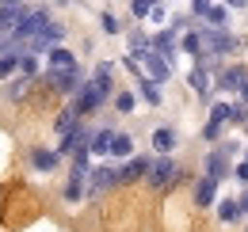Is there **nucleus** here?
<instances>
[{
    "mask_svg": "<svg viewBox=\"0 0 248 232\" xmlns=\"http://www.w3.org/2000/svg\"><path fill=\"white\" fill-rule=\"evenodd\" d=\"M199 34H202V58H229L233 50H237V38L229 34V30H217V27H199Z\"/></svg>",
    "mask_w": 248,
    "mask_h": 232,
    "instance_id": "f257e3e1",
    "label": "nucleus"
},
{
    "mask_svg": "<svg viewBox=\"0 0 248 232\" xmlns=\"http://www.w3.org/2000/svg\"><path fill=\"white\" fill-rule=\"evenodd\" d=\"M111 87L115 84H99V80H84V87L77 91V99H73V107L80 111V115H92L99 111L107 99H111Z\"/></svg>",
    "mask_w": 248,
    "mask_h": 232,
    "instance_id": "f03ea898",
    "label": "nucleus"
},
{
    "mask_svg": "<svg viewBox=\"0 0 248 232\" xmlns=\"http://www.w3.org/2000/svg\"><path fill=\"white\" fill-rule=\"evenodd\" d=\"M130 58H134V54H130ZM138 65H141V76H145V80H153V84H168V76H172V61H164L160 54H153V50H149V54H141Z\"/></svg>",
    "mask_w": 248,
    "mask_h": 232,
    "instance_id": "7ed1b4c3",
    "label": "nucleus"
},
{
    "mask_svg": "<svg viewBox=\"0 0 248 232\" xmlns=\"http://www.w3.org/2000/svg\"><path fill=\"white\" fill-rule=\"evenodd\" d=\"M176 179H180V168L172 164V156H156L153 164H149V175H145V183L156 187V190H160V187H172Z\"/></svg>",
    "mask_w": 248,
    "mask_h": 232,
    "instance_id": "20e7f679",
    "label": "nucleus"
},
{
    "mask_svg": "<svg viewBox=\"0 0 248 232\" xmlns=\"http://www.w3.org/2000/svg\"><path fill=\"white\" fill-rule=\"evenodd\" d=\"M191 12H195L199 19H206V27H217V30H225V19H229V8H225V4H210V0H195V4H191Z\"/></svg>",
    "mask_w": 248,
    "mask_h": 232,
    "instance_id": "39448f33",
    "label": "nucleus"
},
{
    "mask_svg": "<svg viewBox=\"0 0 248 232\" xmlns=\"http://www.w3.org/2000/svg\"><path fill=\"white\" fill-rule=\"evenodd\" d=\"M46 84L54 87V91H62V95L77 99V91L84 87V76H80V69H73V72H46Z\"/></svg>",
    "mask_w": 248,
    "mask_h": 232,
    "instance_id": "423d86ee",
    "label": "nucleus"
},
{
    "mask_svg": "<svg viewBox=\"0 0 248 232\" xmlns=\"http://www.w3.org/2000/svg\"><path fill=\"white\" fill-rule=\"evenodd\" d=\"M245 84H248V69L245 65H225V69L214 76V87H221V91H241Z\"/></svg>",
    "mask_w": 248,
    "mask_h": 232,
    "instance_id": "0eeeda50",
    "label": "nucleus"
},
{
    "mask_svg": "<svg viewBox=\"0 0 248 232\" xmlns=\"http://www.w3.org/2000/svg\"><path fill=\"white\" fill-rule=\"evenodd\" d=\"M73 69H80L73 50L58 46V50H50V54H46V72H73Z\"/></svg>",
    "mask_w": 248,
    "mask_h": 232,
    "instance_id": "6e6552de",
    "label": "nucleus"
},
{
    "mask_svg": "<svg viewBox=\"0 0 248 232\" xmlns=\"http://www.w3.org/2000/svg\"><path fill=\"white\" fill-rule=\"evenodd\" d=\"M119 183V172L115 168H107V164H99V168H92V179H88V194H103V190H111Z\"/></svg>",
    "mask_w": 248,
    "mask_h": 232,
    "instance_id": "1a4fd4ad",
    "label": "nucleus"
},
{
    "mask_svg": "<svg viewBox=\"0 0 248 232\" xmlns=\"http://www.w3.org/2000/svg\"><path fill=\"white\" fill-rule=\"evenodd\" d=\"M206 175H210V179H217V183H221V179H229V175H233V160H229L221 148L206 152Z\"/></svg>",
    "mask_w": 248,
    "mask_h": 232,
    "instance_id": "9d476101",
    "label": "nucleus"
},
{
    "mask_svg": "<svg viewBox=\"0 0 248 232\" xmlns=\"http://www.w3.org/2000/svg\"><path fill=\"white\" fill-rule=\"evenodd\" d=\"M176 50H180V30H176V27L153 34V54H160L164 61H172V54H176Z\"/></svg>",
    "mask_w": 248,
    "mask_h": 232,
    "instance_id": "9b49d317",
    "label": "nucleus"
},
{
    "mask_svg": "<svg viewBox=\"0 0 248 232\" xmlns=\"http://www.w3.org/2000/svg\"><path fill=\"white\" fill-rule=\"evenodd\" d=\"M149 156H134V160H126V168H119V183H138V179H145L149 175Z\"/></svg>",
    "mask_w": 248,
    "mask_h": 232,
    "instance_id": "f8f14e48",
    "label": "nucleus"
},
{
    "mask_svg": "<svg viewBox=\"0 0 248 232\" xmlns=\"http://www.w3.org/2000/svg\"><path fill=\"white\" fill-rule=\"evenodd\" d=\"M80 118H84V115H80V111H77L73 103L65 107L62 115H58V122H54V130H58V137H62V141H65V137H69V133H73V130H80V126H84Z\"/></svg>",
    "mask_w": 248,
    "mask_h": 232,
    "instance_id": "ddd939ff",
    "label": "nucleus"
},
{
    "mask_svg": "<svg viewBox=\"0 0 248 232\" xmlns=\"http://www.w3.org/2000/svg\"><path fill=\"white\" fill-rule=\"evenodd\" d=\"M187 84H191V91H195L199 99H210V95H214V80H210V72H206V69H191Z\"/></svg>",
    "mask_w": 248,
    "mask_h": 232,
    "instance_id": "4468645a",
    "label": "nucleus"
},
{
    "mask_svg": "<svg viewBox=\"0 0 248 232\" xmlns=\"http://www.w3.org/2000/svg\"><path fill=\"white\" fill-rule=\"evenodd\" d=\"M214 194H217V179H210V175H202L199 183H195V205H214Z\"/></svg>",
    "mask_w": 248,
    "mask_h": 232,
    "instance_id": "2eb2a0df",
    "label": "nucleus"
},
{
    "mask_svg": "<svg viewBox=\"0 0 248 232\" xmlns=\"http://www.w3.org/2000/svg\"><path fill=\"white\" fill-rule=\"evenodd\" d=\"M153 148H156V156H168V152L176 148V130H172V126H156L153 130Z\"/></svg>",
    "mask_w": 248,
    "mask_h": 232,
    "instance_id": "dca6fc26",
    "label": "nucleus"
},
{
    "mask_svg": "<svg viewBox=\"0 0 248 232\" xmlns=\"http://www.w3.org/2000/svg\"><path fill=\"white\" fill-rule=\"evenodd\" d=\"M58 160H62V152L58 148H31V164L38 172H54L58 168Z\"/></svg>",
    "mask_w": 248,
    "mask_h": 232,
    "instance_id": "f3484780",
    "label": "nucleus"
},
{
    "mask_svg": "<svg viewBox=\"0 0 248 232\" xmlns=\"http://www.w3.org/2000/svg\"><path fill=\"white\" fill-rule=\"evenodd\" d=\"M241 217H245V213H241V202H237V198H221V202H217V221H221V225H233V221H241Z\"/></svg>",
    "mask_w": 248,
    "mask_h": 232,
    "instance_id": "a211bd4d",
    "label": "nucleus"
},
{
    "mask_svg": "<svg viewBox=\"0 0 248 232\" xmlns=\"http://www.w3.org/2000/svg\"><path fill=\"white\" fill-rule=\"evenodd\" d=\"M111 145H115V130H111V126L95 130V137H92V156H107V152H111Z\"/></svg>",
    "mask_w": 248,
    "mask_h": 232,
    "instance_id": "6ab92c4d",
    "label": "nucleus"
},
{
    "mask_svg": "<svg viewBox=\"0 0 248 232\" xmlns=\"http://www.w3.org/2000/svg\"><path fill=\"white\" fill-rule=\"evenodd\" d=\"M34 87V80H27V76H16V80H8V87H4V95L12 99V103H19V99H27V91Z\"/></svg>",
    "mask_w": 248,
    "mask_h": 232,
    "instance_id": "aec40b11",
    "label": "nucleus"
},
{
    "mask_svg": "<svg viewBox=\"0 0 248 232\" xmlns=\"http://www.w3.org/2000/svg\"><path fill=\"white\" fill-rule=\"evenodd\" d=\"M180 50L191 54V58H202V34L199 30H187L184 38H180Z\"/></svg>",
    "mask_w": 248,
    "mask_h": 232,
    "instance_id": "412c9836",
    "label": "nucleus"
},
{
    "mask_svg": "<svg viewBox=\"0 0 248 232\" xmlns=\"http://www.w3.org/2000/svg\"><path fill=\"white\" fill-rule=\"evenodd\" d=\"M19 76V54H4L0 58V80H16Z\"/></svg>",
    "mask_w": 248,
    "mask_h": 232,
    "instance_id": "4be33fe9",
    "label": "nucleus"
},
{
    "mask_svg": "<svg viewBox=\"0 0 248 232\" xmlns=\"http://www.w3.org/2000/svg\"><path fill=\"white\" fill-rule=\"evenodd\" d=\"M210 122H217V126H233V103H214V107H210Z\"/></svg>",
    "mask_w": 248,
    "mask_h": 232,
    "instance_id": "5701e85b",
    "label": "nucleus"
},
{
    "mask_svg": "<svg viewBox=\"0 0 248 232\" xmlns=\"http://www.w3.org/2000/svg\"><path fill=\"white\" fill-rule=\"evenodd\" d=\"M138 87H141V99L149 103V107H160V84H153V80H138Z\"/></svg>",
    "mask_w": 248,
    "mask_h": 232,
    "instance_id": "b1692460",
    "label": "nucleus"
},
{
    "mask_svg": "<svg viewBox=\"0 0 248 232\" xmlns=\"http://www.w3.org/2000/svg\"><path fill=\"white\" fill-rule=\"evenodd\" d=\"M111 156H130V160H134V137H130V133H115Z\"/></svg>",
    "mask_w": 248,
    "mask_h": 232,
    "instance_id": "393cba45",
    "label": "nucleus"
},
{
    "mask_svg": "<svg viewBox=\"0 0 248 232\" xmlns=\"http://www.w3.org/2000/svg\"><path fill=\"white\" fill-rule=\"evenodd\" d=\"M19 76H27V80L38 76V54H23L19 58Z\"/></svg>",
    "mask_w": 248,
    "mask_h": 232,
    "instance_id": "a878e982",
    "label": "nucleus"
},
{
    "mask_svg": "<svg viewBox=\"0 0 248 232\" xmlns=\"http://www.w3.org/2000/svg\"><path fill=\"white\" fill-rule=\"evenodd\" d=\"M134 107H138V95H134V91H119V95H115V111H119V115H130Z\"/></svg>",
    "mask_w": 248,
    "mask_h": 232,
    "instance_id": "bb28decb",
    "label": "nucleus"
},
{
    "mask_svg": "<svg viewBox=\"0 0 248 232\" xmlns=\"http://www.w3.org/2000/svg\"><path fill=\"white\" fill-rule=\"evenodd\" d=\"M92 80H99V84H115V65L111 61H99L92 72Z\"/></svg>",
    "mask_w": 248,
    "mask_h": 232,
    "instance_id": "cd10ccee",
    "label": "nucleus"
},
{
    "mask_svg": "<svg viewBox=\"0 0 248 232\" xmlns=\"http://www.w3.org/2000/svg\"><path fill=\"white\" fill-rule=\"evenodd\" d=\"M130 15H134V19H149V15H153V4H145V0H134V4H130Z\"/></svg>",
    "mask_w": 248,
    "mask_h": 232,
    "instance_id": "c85d7f7f",
    "label": "nucleus"
},
{
    "mask_svg": "<svg viewBox=\"0 0 248 232\" xmlns=\"http://www.w3.org/2000/svg\"><path fill=\"white\" fill-rule=\"evenodd\" d=\"M99 23H103V34H119V19H115V15H111V12H103V19H99Z\"/></svg>",
    "mask_w": 248,
    "mask_h": 232,
    "instance_id": "c756f323",
    "label": "nucleus"
},
{
    "mask_svg": "<svg viewBox=\"0 0 248 232\" xmlns=\"http://www.w3.org/2000/svg\"><path fill=\"white\" fill-rule=\"evenodd\" d=\"M221 130H225V126H217V122H206V126H202V137H206V141H217V137H221Z\"/></svg>",
    "mask_w": 248,
    "mask_h": 232,
    "instance_id": "7c9ffc66",
    "label": "nucleus"
},
{
    "mask_svg": "<svg viewBox=\"0 0 248 232\" xmlns=\"http://www.w3.org/2000/svg\"><path fill=\"white\" fill-rule=\"evenodd\" d=\"M221 152H225V156H229V160H233V156H237V152H241V141H221Z\"/></svg>",
    "mask_w": 248,
    "mask_h": 232,
    "instance_id": "2f4dec72",
    "label": "nucleus"
},
{
    "mask_svg": "<svg viewBox=\"0 0 248 232\" xmlns=\"http://www.w3.org/2000/svg\"><path fill=\"white\" fill-rule=\"evenodd\" d=\"M164 15H168V8H164V4H153V15H149V19H153V23H164Z\"/></svg>",
    "mask_w": 248,
    "mask_h": 232,
    "instance_id": "473e14b6",
    "label": "nucleus"
},
{
    "mask_svg": "<svg viewBox=\"0 0 248 232\" xmlns=\"http://www.w3.org/2000/svg\"><path fill=\"white\" fill-rule=\"evenodd\" d=\"M233 175H237V179H241V183H248V160H241V164H237V168H233Z\"/></svg>",
    "mask_w": 248,
    "mask_h": 232,
    "instance_id": "72a5a7b5",
    "label": "nucleus"
},
{
    "mask_svg": "<svg viewBox=\"0 0 248 232\" xmlns=\"http://www.w3.org/2000/svg\"><path fill=\"white\" fill-rule=\"evenodd\" d=\"M237 103H245V107H248V84L241 87V91H237Z\"/></svg>",
    "mask_w": 248,
    "mask_h": 232,
    "instance_id": "f704fd0d",
    "label": "nucleus"
},
{
    "mask_svg": "<svg viewBox=\"0 0 248 232\" xmlns=\"http://www.w3.org/2000/svg\"><path fill=\"white\" fill-rule=\"evenodd\" d=\"M237 202H241V213H245V217H248V190H245V194H241V198H237Z\"/></svg>",
    "mask_w": 248,
    "mask_h": 232,
    "instance_id": "c9c22d12",
    "label": "nucleus"
}]
</instances>
